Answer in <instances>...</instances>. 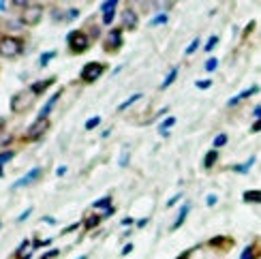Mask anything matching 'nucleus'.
<instances>
[{"mask_svg": "<svg viewBox=\"0 0 261 259\" xmlns=\"http://www.w3.org/2000/svg\"><path fill=\"white\" fill-rule=\"evenodd\" d=\"M77 227H80V223H73V225H69V227H64V229H62V236H67V234L75 231V229H77Z\"/></svg>", "mask_w": 261, "mask_h": 259, "instance_id": "obj_48", "label": "nucleus"}, {"mask_svg": "<svg viewBox=\"0 0 261 259\" xmlns=\"http://www.w3.org/2000/svg\"><path fill=\"white\" fill-rule=\"evenodd\" d=\"M178 73H180V67H173V69H171V71L167 73V77H165V80H163V82H161V86H159V88H161V90H167V88H169V86H171L173 82H176V80H178Z\"/></svg>", "mask_w": 261, "mask_h": 259, "instance_id": "obj_21", "label": "nucleus"}, {"mask_svg": "<svg viewBox=\"0 0 261 259\" xmlns=\"http://www.w3.org/2000/svg\"><path fill=\"white\" fill-rule=\"evenodd\" d=\"M5 124H7V118H0V133L5 131Z\"/></svg>", "mask_w": 261, "mask_h": 259, "instance_id": "obj_55", "label": "nucleus"}, {"mask_svg": "<svg viewBox=\"0 0 261 259\" xmlns=\"http://www.w3.org/2000/svg\"><path fill=\"white\" fill-rule=\"evenodd\" d=\"M195 86H197L199 90H208L212 86V80H197V82H195Z\"/></svg>", "mask_w": 261, "mask_h": 259, "instance_id": "obj_38", "label": "nucleus"}, {"mask_svg": "<svg viewBox=\"0 0 261 259\" xmlns=\"http://www.w3.org/2000/svg\"><path fill=\"white\" fill-rule=\"evenodd\" d=\"M43 15H45V7H43L41 3H30L24 11H21L19 21H21L24 26L32 28V26H39V24H41Z\"/></svg>", "mask_w": 261, "mask_h": 259, "instance_id": "obj_3", "label": "nucleus"}, {"mask_svg": "<svg viewBox=\"0 0 261 259\" xmlns=\"http://www.w3.org/2000/svg\"><path fill=\"white\" fill-rule=\"evenodd\" d=\"M0 229H3V221H0Z\"/></svg>", "mask_w": 261, "mask_h": 259, "instance_id": "obj_60", "label": "nucleus"}, {"mask_svg": "<svg viewBox=\"0 0 261 259\" xmlns=\"http://www.w3.org/2000/svg\"><path fill=\"white\" fill-rule=\"evenodd\" d=\"M92 208H94V210H103V212L110 210V208H112V195H105V197H101L99 201H94Z\"/></svg>", "mask_w": 261, "mask_h": 259, "instance_id": "obj_24", "label": "nucleus"}, {"mask_svg": "<svg viewBox=\"0 0 261 259\" xmlns=\"http://www.w3.org/2000/svg\"><path fill=\"white\" fill-rule=\"evenodd\" d=\"M80 259H88V255H82V257H80Z\"/></svg>", "mask_w": 261, "mask_h": 259, "instance_id": "obj_59", "label": "nucleus"}, {"mask_svg": "<svg viewBox=\"0 0 261 259\" xmlns=\"http://www.w3.org/2000/svg\"><path fill=\"white\" fill-rule=\"evenodd\" d=\"M146 225H148V217H146V219H139V221H137V227H139V229H141V227H146Z\"/></svg>", "mask_w": 261, "mask_h": 259, "instance_id": "obj_52", "label": "nucleus"}, {"mask_svg": "<svg viewBox=\"0 0 261 259\" xmlns=\"http://www.w3.org/2000/svg\"><path fill=\"white\" fill-rule=\"evenodd\" d=\"M219 41H221V39H219V35H212V37L208 39V43L203 45V49H205V51H212L216 45H219Z\"/></svg>", "mask_w": 261, "mask_h": 259, "instance_id": "obj_34", "label": "nucleus"}, {"mask_svg": "<svg viewBox=\"0 0 261 259\" xmlns=\"http://www.w3.org/2000/svg\"><path fill=\"white\" fill-rule=\"evenodd\" d=\"M137 21H139V17H137V13L133 9H124L122 11V28L124 30H135Z\"/></svg>", "mask_w": 261, "mask_h": 259, "instance_id": "obj_14", "label": "nucleus"}, {"mask_svg": "<svg viewBox=\"0 0 261 259\" xmlns=\"http://www.w3.org/2000/svg\"><path fill=\"white\" fill-rule=\"evenodd\" d=\"M64 174H67V167H64V165L56 169V176H64Z\"/></svg>", "mask_w": 261, "mask_h": 259, "instance_id": "obj_54", "label": "nucleus"}, {"mask_svg": "<svg viewBox=\"0 0 261 259\" xmlns=\"http://www.w3.org/2000/svg\"><path fill=\"white\" fill-rule=\"evenodd\" d=\"M167 21H169V15H167V13H159L156 17H152V19H150V24H148V26H150V28H159V26H165Z\"/></svg>", "mask_w": 261, "mask_h": 259, "instance_id": "obj_25", "label": "nucleus"}, {"mask_svg": "<svg viewBox=\"0 0 261 259\" xmlns=\"http://www.w3.org/2000/svg\"><path fill=\"white\" fill-rule=\"evenodd\" d=\"M67 45H69V54L71 56H82L90 49L92 39L88 37L86 30H71L67 35Z\"/></svg>", "mask_w": 261, "mask_h": 259, "instance_id": "obj_1", "label": "nucleus"}, {"mask_svg": "<svg viewBox=\"0 0 261 259\" xmlns=\"http://www.w3.org/2000/svg\"><path fill=\"white\" fill-rule=\"evenodd\" d=\"M32 257V242L30 240H21V244L15 251V259H30Z\"/></svg>", "mask_w": 261, "mask_h": 259, "instance_id": "obj_16", "label": "nucleus"}, {"mask_svg": "<svg viewBox=\"0 0 261 259\" xmlns=\"http://www.w3.org/2000/svg\"><path fill=\"white\" fill-rule=\"evenodd\" d=\"M253 135H257V133H261V120H255L253 124H251V128H248Z\"/></svg>", "mask_w": 261, "mask_h": 259, "instance_id": "obj_44", "label": "nucleus"}, {"mask_svg": "<svg viewBox=\"0 0 261 259\" xmlns=\"http://www.w3.org/2000/svg\"><path fill=\"white\" fill-rule=\"evenodd\" d=\"M205 246H210L212 251L229 253L236 246V238H231V236H227V234H219V236H214V238H210L208 242H205Z\"/></svg>", "mask_w": 261, "mask_h": 259, "instance_id": "obj_8", "label": "nucleus"}, {"mask_svg": "<svg viewBox=\"0 0 261 259\" xmlns=\"http://www.w3.org/2000/svg\"><path fill=\"white\" fill-rule=\"evenodd\" d=\"M62 94H64V88H60L58 92H54V94L49 96V99H47V103L41 107V112H39V118H43V120H47V118H49V114H51V110H54V105H56V101L60 99Z\"/></svg>", "mask_w": 261, "mask_h": 259, "instance_id": "obj_12", "label": "nucleus"}, {"mask_svg": "<svg viewBox=\"0 0 261 259\" xmlns=\"http://www.w3.org/2000/svg\"><path fill=\"white\" fill-rule=\"evenodd\" d=\"M133 249H135V246H133V242H128V244H124V246H122L120 255H128V253H133Z\"/></svg>", "mask_w": 261, "mask_h": 259, "instance_id": "obj_47", "label": "nucleus"}, {"mask_svg": "<svg viewBox=\"0 0 261 259\" xmlns=\"http://www.w3.org/2000/svg\"><path fill=\"white\" fill-rule=\"evenodd\" d=\"M105 71H107V64L105 62H86L82 73H80V80L84 84H92V82L99 80Z\"/></svg>", "mask_w": 261, "mask_h": 259, "instance_id": "obj_7", "label": "nucleus"}, {"mask_svg": "<svg viewBox=\"0 0 261 259\" xmlns=\"http://www.w3.org/2000/svg\"><path fill=\"white\" fill-rule=\"evenodd\" d=\"M0 37H3V35H0Z\"/></svg>", "mask_w": 261, "mask_h": 259, "instance_id": "obj_61", "label": "nucleus"}, {"mask_svg": "<svg viewBox=\"0 0 261 259\" xmlns=\"http://www.w3.org/2000/svg\"><path fill=\"white\" fill-rule=\"evenodd\" d=\"M189 212H191V203L187 201V203H184V206L180 208V212H178V217H176V221H173V223H171V231H178V229L182 227V225H184V223H187V219H189Z\"/></svg>", "mask_w": 261, "mask_h": 259, "instance_id": "obj_15", "label": "nucleus"}, {"mask_svg": "<svg viewBox=\"0 0 261 259\" xmlns=\"http://www.w3.org/2000/svg\"><path fill=\"white\" fill-rule=\"evenodd\" d=\"M49 244H51L49 238H47V240H39V238H37V240H32V249H39V246H49Z\"/></svg>", "mask_w": 261, "mask_h": 259, "instance_id": "obj_42", "label": "nucleus"}, {"mask_svg": "<svg viewBox=\"0 0 261 259\" xmlns=\"http://www.w3.org/2000/svg\"><path fill=\"white\" fill-rule=\"evenodd\" d=\"M227 142H229V135H227V133H219V135L214 137L212 148H214V150H221L223 146H227Z\"/></svg>", "mask_w": 261, "mask_h": 259, "instance_id": "obj_27", "label": "nucleus"}, {"mask_svg": "<svg viewBox=\"0 0 261 259\" xmlns=\"http://www.w3.org/2000/svg\"><path fill=\"white\" fill-rule=\"evenodd\" d=\"M13 142V135H5L3 139H0V146H7V144H11Z\"/></svg>", "mask_w": 261, "mask_h": 259, "instance_id": "obj_51", "label": "nucleus"}, {"mask_svg": "<svg viewBox=\"0 0 261 259\" xmlns=\"http://www.w3.org/2000/svg\"><path fill=\"white\" fill-rule=\"evenodd\" d=\"M7 7H11L9 3H3V0H0V11H7Z\"/></svg>", "mask_w": 261, "mask_h": 259, "instance_id": "obj_57", "label": "nucleus"}, {"mask_svg": "<svg viewBox=\"0 0 261 259\" xmlns=\"http://www.w3.org/2000/svg\"><path fill=\"white\" fill-rule=\"evenodd\" d=\"M114 19H116V11H110V13H105V15H103L101 24H103V26H112V24H114Z\"/></svg>", "mask_w": 261, "mask_h": 259, "instance_id": "obj_36", "label": "nucleus"}, {"mask_svg": "<svg viewBox=\"0 0 261 259\" xmlns=\"http://www.w3.org/2000/svg\"><path fill=\"white\" fill-rule=\"evenodd\" d=\"M30 214H32V206H28V210H24V212L19 214V217H17V223H24V221L30 217Z\"/></svg>", "mask_w": 261, "mask_h": 259, "instance_id": "obj_43", "label": "nucleus"}, {"mask_svg": "<svg viewBox=\"0 0 261 259\" xmlns=\"http://www.w3.org/2000/svg\"><path fill=\"white\" fill-rule=\"evenodd\" d=\"M195 249H197V246H193V249H187L184 253H180L176 259H191V255H193V251H195Z\"/></svg>", "mask_w": 261, "mask_h": 259, "instance_id": "obj_46", "label": "nucleus"}, {"mask_svg": "<svg viewBox=\"0 0 261 259\" xmlns=\"http://www.w3.org/2000/svg\"><path fill=\"white\" fill-rule=\"evenodd\" d=\"M240 259H261V238H255L253 242H248L240 253Z\"/></svg>", "mask_w": 261, "mask_h": 259, "instance_id": "obj_11", "label": "nucleus"}, {"mask_svg": "<svg viewBox=\"0 0 261 259\" xmlns=\"http://www.w3.org/2000/svg\"><path fill=\"white\" fill-rule=\"evenodd\" d=\"M203 69H205V73H214L216 69H219V58H208L205 60V64H203Z\"/></svg>", "mask_w": 261, "mask_h": 259, "instance_id": "obj_30", "label": "nucleus"}, {"mask_svg": "<svg viewBox=\"0 0 261 259\" xmlns=\"http://www.w3.org/2000/svg\"><path fill=\"white\" fill-rule=\"evenodd\" d=\"M122 225H124V227H126V225H133V217H124L122 219Z\"/></svg>", "mask_w": 261, "mask_h": 259, "instance_id": "obj_53", "label": "nucleus"}, {"mask_svg": "<svg viewBox=\"0 0 261 259\" xmlns=\"http://www.w3.org/2000/svg\"><path fill=\"white\" fill-rule=\"evenodd\" d=\"M88 37H90L92 41H94V39H99V37H101V26H99V24H96V26L90 24V28H88Z\"/></svg>", "mask_w": 261, "mask_h": 259, "instance_id": "obj_35", "label": "nucleus"}, {"mask_svg": "<svg viewBox=\"0 0 261 259\" xmlns=\"http://www.w3.org/2000/svg\"><path fill=\"white\" fill-rule=\"evenodd\" d=\"M244 203H261V189H248L242 193Z\"/></svg>", "mask_w": 261, "mask_h": 259, "instance_id": "obj_18", "label": "nucleus"}, {"mask_svg": "<svg viewBox=\"0 0 261 259\" xmlns=\"http://www.w3.org/2000/svg\"><path fill=\"white\" fill-rule=\"evenodd\" d=\"M5 176V171H3V167H0V178H3Z\"/></svg>", "mask_w": 261, "mask_h": 259, "instance_id": "obj_58", "label": "nucleus"}, {"mask_svg": "<svg viewBox=\"0 0 261 259\" xmlns=\"http://www.w3.org/2000/svg\"><path fill=\"white\" fill-rule=\"evenodd\" d=\"M259 92H261V86H259V84H253L251 88H244L242 92H238L236 96H231V99L227 101V107H238L242 101L251 99V96H255V94H259Z\"/></svg>", "mask_w": 261, "mask_h": 259, "instance_id": "obj_10", "label": "nucleus"}, {"mask_svg": "<svg viewBox=\"0 0 261 259\" xmlns=\"http://www.w3.org/2000/svg\"><path fill=\"white\" fill-rule=\"evenodd\" d=\"M255 26H257V21H255V19H251V21H248V24L244 26V32H242V41H246V39H248V35H253V32H255Z\"/></svg>", "mask_w": 261, "mask_h": 259, "instance_id": "obj_33", "label": "nucleus"}, {"mask_svg": "<svg viewBox=\"0 0 261 259\" xmlns=\"http://www.w3.org/2000/svg\"><path fill=\"white\" fill-rule=\"evenodd\" d=\"M128 165V148L122 150V157H120V167H126Z\"/></svg>", "mask_w": 261, "mask_h": 259, "instance_id": "obj_45", "label": "nucleus"}, {"mask_svg": "<svg viewBox=\"0 0 261 259\" xmlns=\"http://www.w3.org/2000/svg\"><path fill=\"white\" fill-rule=\"evenodd\" d=\"M41 221H43V223H49V225H51V223H56V221H54V219H51V217H43V219H41Z\"/></svg>", "mask_w": 261, "mask_h": 259, "instance_id": "obj_56", "label": "nucleus"}, {"mask_svg": "<svg viewBox=\"0 0 261 259\" xmlns=\"http://www.w3.org/2000/svg\"><path fill=\"white\" fill-rule=\"evenodd\" d=\"M35 101H37V96L32 94L30 90H21V92L11 96L9 107H11V112H13V114H24V112L30 110L32 105H35Z\"/></svg>", "mask_w": 261, "mask_h": 259, "instance_id": "obj_4", "label": "nucleus"}, {"mask_svg": "<svg viewBox=\"0 0 261 259\" xmlns=\"http://www.w3.org/2000/svg\"><path fill=\"white\" fill-rule=\"evenodd\" d=\"M99 124H101V116H92V118H88V120H86L84 128H86V131H92V128H96Z\"/></svg>", "mask_w": 261, "mask_h": 259, "instance_id": "obj_31", "label": "nucleus"}, {"mask_svg": "<svg viewBox=\"0 0 261 259\" xmlns=\"http://www.w3.org/2000/svg\"><path fill=\"white\" fill-rule=\"evenodd\" d=\"M47 128H49V118H47V120L37 118V120L24 131V135H21V142H39V139L47 133Z\"/></svg>", "mask_w": 261, "mask_h": 259, "instance_id": "obj_6", "label": "nucleus"}, {"mask_svg": "<svg viewBox=\"0 0 261 259\" xmlns=\"http://www.w3.org/2000/svg\"><path fill=\"white\" fill-rule=\"evenodd\" d=\"M56 56H58V51H56V49L43 51V54H41V60H39V64H41V67H47L49 60H51V58H56Z\"/></svg>", "mask_w": 261, "mask_h": 259, "instance_id": "obj_28", "label": "nucleus"}, {"mask_svg": "<svg viewBox=\"0 0 261 259\" xmlns=\"http://www.w3.org/2000/svg\"><path fill=\"white\" fill-rule=\"evenodd\" d=\"M176 122H178V118H176V116H167L165 120H163V122L159 124V135L167 137V135H169V128H171L173 124H176Z\"/></svg>", "mask_w": 261, "mask_h": 259, "instance_id": "obj_20", "label": "nucleus"}, {"mask_svg": "<svg viewBox=\"0 0 261 259\" xmlns=\"http://www.w3.org/2000/svg\"><path fill=\"white\" fill-rule=\"evenodd\" d=\"M182 197H184L182 193H176V195H173V197H171V199H169V201L165 203V208H171V206H176V203H178V201H180Z\"/></svg>", "mask_w": 261, "mask_h": 259, "instance_id": "obj_40", "label": "nucleus"}, {"mask_svg": "<svg viewBox=\"0 0 261 259\" xmlns=\"http://www.w3.org/2000/svg\"><path fill=\"white\" fill-rule=\"evenodd\" d=\"M58 255H60V249H51V251H47V253H43L41 259H56Z\"/></svg>", "mask_w": 261, "mask_h": 259, "instance_id": "obj_39", "label": "nucleus"}, {"mask_svg": "<svg viewBox=\"0 0 261 259\" xmlns=\"http://www.w3.org/2000/svg\"><path fill=\"white\" fill-rule=\"evenodd\" d=\"M114 214H116V208H114V206H112V208H110V210H105V212H103V214H101V217H103V219H110V217H114Z\"/></svg>", "mask_w": 261, "mask_h": 259, "instance_id": "obj_49", "label": "nucleus"}, {"mask_svg": "<svg viewBox=\"0 0 261 259\" xmlns=\"http://www.w3.org/2000/svg\"><path fill=\"white\" fill-rule=\"evenodd\" d=\"M13 157H15V150H3V152H0V167L7 165Z\"/></svg>", "mask_w": 261, "mask_h": 259, "instance_id": "obj_32", "label": "nucleus"}, {"mask_svg": "<svg viewBox=\"0 0 261 259\" xmlns=\"http://www.w3.org/2000/svg\"><path fill=\"white\" fill-rule=\"evenodd\" d=\"M216 203H219V195H214V193H210V195L205 197V206H208V208H214Z\"/></svg>", "mask_w": 261, "mask_h": 259, "instance_id": "obj_37", "label": "nucleus"}, {"mask_svg": "<svg viewBox=\"0 0 261 259\" xmlns=\"http://www.w3.org/2000/svg\"><path fill=\"white\" fill-rule=\"evenodd\" d=\"M54 84H56V77H47V80H39V82H32L30 84V92L32 94H35V96H39V94H43V92H45L47 88H49V86H54Z\"/></svg>", "mask_w": 261, "mask_h": 259, "instance_id": "obj_13", "label": "nucleus"}, {"mask_svg": "<svg viewBox=\"0 0 261 259\" xmlns=\"http://www.w3.org/2000/svg\"><path fill=\"white\" fill-rule=\"evenodd\" d=\"M255 161H257V157L253 154L251 159H246V161H244V163H242V165H231L229 169H231V171H236V174H248V171H251V169H253V165H255Z\"/></svg>", "mask_w": 261, "mask_h": 259, "instance_id": "obj_19", "label": "nucleus"}, {"mask_svg": "<svg viewBox=\"0 0 261 259\" xmlns=\"http://www.w3.org/2000/svg\"><path fill=\"white\" fill-rule=\"evenodd\" d=\"M251 114H253V118H255V120H261V105H257V107H255V110H253Z\"/></svg>", "mask_w": 261, "mask_h": 259, "instance_id": "obj_50", "label": "nucleus"}, {"mask_svg": "<svg viewBox=\"0 0 261 259\" xmlns=\"http://www.w3.org/2000/svg\"><path fill=\"white\" fill-rule=\"evenodd\" d=\"M118 5H120L118 0H105V3H101V5H99V11L105 15V13H110V11H116V9H118Z\"/></svg>", "mask_w": 261, "mask_h": 259, "instance_id": "obj_26", "label": "nucleus"}, {"mask_svg": "<svg viewBox=\"0 0 261 259\" xmlns=\"http://www.w3.org/2000/svg\"><path fill=\"white\" fill-rule=\"evenodd\" d=\"M101 219H103V217H99V214H88V217H86V221H84V229H86V231H92L94 227H99Z\"/></svg>", "mask_w": 261, "mask_h": 259, "instance_id": "obj_22", "label": "nucleus"}, {"mask_svg": "<svg viewBox=\"0 0 261 259\" xmlns=\"http://www.w3.org/2000/svg\"><path fill=\"white\" fill-rule=\"evenodd\" d=\"M41 176H43V167H32L26 176H21L19 180H15L13 185H11V191H17V189H24L28 185H35Z\"/></svg>", "mask_w": 261, "mask_h": 259, "instance_id": "obj_9", "label": "nucleus"}, {"mask_svg": "<svg viewBox=\"0 0 261 259\" xmlns=\"http://www.w3.org/2000/svg\"><path fill=\"white\" fill-rule=\"evenodd\" d=\"M199 43H201V39H199V37H195V39L189 43V47L184 49V56H193V54L199 49Z\"/></svg>", "mask_w": 261, "mask_h": 259, "instance_id": "obj_29", "label": "nucleus"}, {"mask_svg": "<svg viewBox=\"0 0 261 259\" xmlns=\"http://www.w3.org/2000/svg\"><path fill=\"white\" fill-rule=\"evenodd\" d=\"M24 39L3 35L0 37V58H17L24 54Z\"/></svg>", "mask_w": 261, "mask_h": 259, "instance_id": "obj_2", "label": "nucleus"}, {"mask_svg": "<svg viewBox=\"0 0 261 259\" xmlns=\"http://www.w3.org/2000/svg\"><path fill=\"white\" fill-rule=\"evenodd\" d=\"M122 43H124V28L122 26L112 28L103 39V51L105 54H118L122 49Z\"/></svg>", "mask_w": 261, "mask_h": 259, "instance_id": "obj_5", "label": "nucleus"}, {"mask_svg": "<svg viewBox=\"0 0 261 259\" xmlns=\"http://www.w3.org/2000/svg\"><path fill=\"white\" fill-rule=\"evenodd\" d=\"M75 17H80V9L71 7V9L67 11V21H71V19H75Z\"/></svg>", "mask_w": 261, "mask_h": 259, "instance_id": "obj_41", "label": "nucleus"}, {"mask_svg": "<svg viewBox=\"0 0 261 259\" xmlns=\"http://www.w3.org/2000/svg\"><path fill=\"white\" fill-rule=\"evenodd\" d=\"M141 96H144V92H135V94H130L126 101H122L120 105H118V112H126L130 105H135L137 101H141Z\"/></svg>", "mask_w": 261, "mask_h": 259, "instance_id": "obj_23", "label": "nucleus"}, {"mask_svg": "<svg viewBox=\"0 0 261 259\" xmlns=\"http://www.w3.org/2000/svg\"><path fill=\"white\" fill-rule=\"evenodd\" d=\"M216 163H219V150H214V148H212V150H208V152L203 154V169H205V171H210Z\"/></svg>", "mask_w": 261, "mask_h": 259, "instance_id": "obj_17", "label": "nucleus"}]
</instances>
